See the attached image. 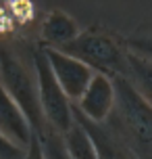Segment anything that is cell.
<instances>
[{"label":"cell","mask_w":152,"mask_h":159,"mask_svg":"<svg viewBox=\"0 0 152 159\" xmlns=\"http://www.w3.org/2000/svg\"><path fill=\"white\" fill-rule=\"evenodd\" d=\"M115 84V109L106 126L140 159H152V105L131 86L125 75L112 78Z\"/></svg>","instance_id":"1"},{"label":"cell","mask_w":152,"mask_h":159,"mask_svg":"<svg viewBox=\"0 0 152 159\" xmlns=\"http://www.w3.org/2000/svg\"><path fill=\"white\" fill-rule=\"evenodd\" d=\"M108 78L127 75V44L108 30H83L67 46L56 48Z\"/></svg>","instance_id":"2"},{"label":"cell","mask_w":152,"mask_h":159,"mask_svg":"<svg viewBox=\"0 0 152 159\" xmlns=\"http://www.w3.org/2000/svg\"><path fill=\"white\" fill-rule=\"evenodd\" d=\"M0 86L4 88V92L23 111V115L27 117L33 130V136H40L48 130L50 126L46 124L40 107L38 80H36L33 65L29 67L17 55V50L8 46L0 48Z\"/></svg>","instance_id":"3"},{"label":"cell","mask_w":152,"mask_h":159,"mask_svg":"<svg viewBox=\"0 0 152 159\" xmlns=\"http://www.w3.org/2000/svg\"><path fill=\"white\" fill-rule=\"evenodd\" d=\"M32 63H33V71H36V80H38V96H40V107L42 113H44V119L61 136L67 134L73 126V105L65 96L56 78L52 75V69H50L44 48L33 50Z\"/></svg>","instance_id":"4"},{"label":"cell","mask_w":152,"mask_h":159,"mask_svg":"<svg viewBox=\"0 0 152 159\" xmlns=\"http://www.w3.org/2000/svg\"><path fill=\"white\" fill-rule=\"evenodd\" d=\"M44 52H46V59H48L52 75L56 78L58 86L63 88L65 96L71 101V105H75L81 98V94L86 92L88 84L92 82L94 71L90 69L88 65H83L81 61L65 55V52L56 50V48L44 46Z\"/></svg>","instance_id":"5"},{"label":"cell","mask_w":152,"mask_h":159,"mask_svg":"<svg viewBox=\"0 0 152 159\" xmlns=\"http://www.w3.org/2000/svg\"><path fill=\"white\" fill-rule=\"evenodd\" d=\"M73 107L90 121L106 124V119L111 117L112 109H115V84H112V78L102 75V73H94V78L88 84L86 92L81 94V98Z\"/></svg>","instance_id":"6"},{"label":"cell","mask_w":152,"mask_h":159,"mask_svg":"<svg viewBox=\"0 0 152 159\" xmlns=\"http://www.w3.org/2000/svg\"><path fill=\"white\" fill-rule=\"evenodd\" d=\"M73 119L79 124L86 134L90 136V140L96 149V157L98 159H140L136 153L129 149L125 140L117 136L106 124H94L81 115L75 107H73Z\"/></svg>","instance_id":"7"},{"label":"cell","mask_w":152,"mask_h":159,"mask_svg":"<svg viewBox=\"0 0 152 159\" xmlns=\"http://www.w3.org/2000/svg\"><path fill=\"white\" fill-rule=\"evenodd\" d=\"M0 134L25 151L33 140V130L27 117L15 105V101L4 92L2 86H0Z\"/></svg>","instance_id":"8"},{"label":"cell","mask_w":152,"mask_h":159,"mask_svg":"<svg viewBox=\"0 0 152 159\" xmlns=\"http://www.w3.org/2000/svg\"><path fill=\"white\" fill-rule=\"evenodd\" d=\"M79 32V25L71 15H67L65 11H52L42 23L40 36L46 48H63L77 38Z\"/></svg>","instance_id":"9"},{"label":"cell","mask_w":152,"mask_h":159,"mask_svg":"<svg viewBox=\"0 0 152 159\" xmlns=\"http://www.w3.org/2000/svg\"><path fill=\"white\" fill-rule=\"evenodd\" d=\"M125 78L144 96L146 103L152 105V63L150 61H146V59L127 50V75Z\"/></svg>","instance_id":"10"},{"label":"cell","mask_w":152,"mask_h":159,"mask_svg":"<svg viewBox=\"0 0 152 159\" xmlns=\"http://www.w3.org/2000/svg\"><path fill=\"white\" fill-rule=\"evenodd\" d=\"M65 147H67V153L71 159H98L96 157V149L90 140V136L86 134V130L73 119L71 130L63 134Z\"/></svg>","instance_id":"11"},{"label":"cell","mask_w":152,"mask_h":159,"mask_svg":"<svg viewBox=\"0 0 152 159\" xmlns=\"http://www.w3.org/2000/svg\"><path fill=\"white\" fill-rule=\"evenodd\" d=\"M36 138H38V143H40L44 159H71L69 153H67L63 136L58 134V132H54L52 128H48L44 134L36 136Z\"/></svg>","instance_id":"12"},{"label":"cell","mask_w":152,"mask_h":159,"mask_svg":"<svg viewBox=\"0 0 152 159\" xmlns=\"http://www.w3.org/2000/svg\"><path fill=\"white\" fill-rule=\"evenodd\" d=\"M125 44H127L129 52H133V55L152 63V25L137 27L136 32L125 40Z\"/></svg>","instance_id":"13"},{"label":"cell","mask_w":152,"mask_h":159,"mask_svg":"<svg viewBox=\"0 0 152 159\" xmlns=\"http://www.w3.org/2000/svg\"><path fill=\"white\" fill-rule=\"evenodd\" d=\"M25 149L13 144L8 138L0 134V159H25Z\"/></svg>","instance_id":"14"},{"label":"cell","mask_w":152,"mask_h":159,"mask_svg":"<svg viewBox=\"0 0 152 159\" xmlns=\"http://www.w3.org/2000/svg\"><path fill=\"white\" fill-rule=\"evenodd\" d=\"M25 159H44L42 149H40V143H38V138H36V136H33L32 144H29V149H27V153H25Z\"/></svg>","instance_id":"15"}]
</instances>
